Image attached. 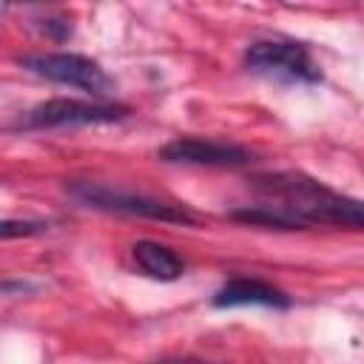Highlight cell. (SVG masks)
<instances>
[{
	"instance_id": "obj_3",
	"label": "cell",
	"mask_w": 364,
	"mask_h": 364,
	"mask_svg": "<svg viewBox=\"0 0 364 364\" xmlns=\"http://www.w3.org/2000/svg\"><path fill=\"white\" fill-rule=\"evenodd\" d=\"M245 63L256 74H267L290 82H318L321 68L307 46L293 40H259L245 51Z\"/></svg>"
},
{
	"instance_id": "obj_8",
	"label": "cell",
	"mask_w": 364,
	"mask_h": 364,
	"mask_svg": "<svg viewBox=\"0 0 364 364\" xmlns=\"http://www.w3.org/2000/svg\"><path fill=\"white\" fill-rule=\"evenodd\" d=\"M131 256L134 262L139 264L142 273H148L151 279H159V282H176L182 273H185V262L165 245L159 242H151V239H142L131 247Z\"/></svg>"
},
{
	"instance_id": "obj_7",
	"label": "cell",
	"mask_w": 364,
	"mask_h": 364,
	"mask_svg": "<svg viewBox=\"0 0 364 364\" xmlns=\"http://www.w3.org/2000/svg\"><path fill=\"white\" fill-rule=\"evenodd\" d=\"M213 304L216 307H247V304H253V307H279V310H284V307H290V299L267 282L230 279L228 284H222L216 290Z\"/></svg>"
},
{
	"instance_id": "obj_6",
	"label": "cell",
	"mask_w": 364,
	"mask_h": 364,
	"mask_svg": "<svg viewBox=\"0 0 364 364\" xmlns=\"http://www.w3.org/2000/svg\"><path fill=\"white\" fill-rule=\"evenodd\" d=\"M159 156L165 162L210 165V168H236V165H247L253 159V154L245 145L202 139V136H176L159 151Z\"/></svg>"
},
{
	"instance_id": "obj_1",
	"label": "cell",
	"mask_w": 364,
	"mask_h": 364,
	"mask_svg": "<svg viewBox=\"0 0 364 364\" xmlns=\"http://www.w3.org/2000/svg\"><path fill=\"white\" fill-rule=\"evenodd\" d=\"M253 185L264 196L262 205L276 210L290 225V230L307 225H336L358 230L364 225V210L358 199H350L304 173H262L253 179Z\"/></svg>"
},
{
	"instance_id": "obj_4",
	"label": "cell",
	"mask_w": 364,
	"mask_h": 364,
	"mask_svg": "<svg viewBox=\"0 0 364 364\" xmlns=\"http://www.w3.org/2000/svg\"><path fill=\"white\" fill-rule=\"evenodd\" d=\"M23 68L51 80V82H63V85H74L82 91H91L94 97H108L114 91V80L105 74V68L82 54H31L20 60Z\"/></svg>"
},
{
	"instance_id": "obj_2",
	"label": "cell",
	"mask_w": 364,
	"mask_h": 364,
	"mask_svg": "<svg viewBox=\"0 0 364 364\" xmlns=\"http://www.w3.org/2000/svg\"><path fill=\"white\" fill-rule=\"evenodd\" d=\"M68 191H71L74 199H80L82 205L97 208V210H114V213L145 216V219H159V222H179V225H193L196 222V216L182 205L159 202L154 196L108 188V185H100V182H71Z\"/></svg>"
},
{
	"instance_id": "obj_5",
	"label": "cell",
	"mask_w": 364,
	"mask_h": 364,
	"mask_svg": "<svg viewBox=\"0 0 364 364\" xmlns=\"http://www.w3.org/2000/svg\"><path fill=\"white\" fill-rule=\"evenodd\" d=\"M125 117H128V108L117 105V102L57 97V100H46V102L34 105L23 122L28 128H63V125L71 128V125H108V122H119Z\"/></svg>"
},
{
	"instance_id": "obj_9",
	"label": "cell",
	"mask_w": 364,
	"mask_h": 364,
	"mask_svg": "<svg viewBox=\"0 0 364 364\" xmlns=\"http://www.w3.org/2000/svg\"><path fill=\"white\" fill-rule=\"evenodd\" d=\"M48 225L34 222V219H0V239H20V236H34L43 233Z\"/></svg>"
}]
</instances>
